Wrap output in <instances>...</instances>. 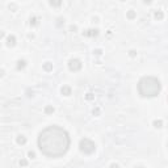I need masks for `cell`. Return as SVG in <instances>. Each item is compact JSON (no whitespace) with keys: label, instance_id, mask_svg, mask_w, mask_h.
Here are the masks:
<instances>
[{"label":"cell","instance_id":"6da1fadb","mask_svg":"<svg viewBox=\"0 0 168 168\" xmlns=\"http://www.w3.org/2000/svg\"><path fill=\"white\" fill-rule=\"evenodd\" d=\"M37 143L43 155L49 158H60L68 151L71 139L66 129L53 125L41 131Z\"/></svg>","mask_w":168,"mask_h":168},{"label":"cell","instance_id":"7a4b0ae2","mask_svg":"<svg viewBox=\"0 0 168 168\" xmlns=\"http://www.w3.org/2000/svg\"><path fill=\"white\" fill-rule=\"evenodd\" d=\"M162 91V83L155 76H143L138 82V92L142 97H156Z\"/></svg>","mask_w":168,"mask_h":168},{"label":"cell","instance_id":"3957f363","mask_svg":"<svg viewBox=\"0 0 168 168\" xmlns=\"http://www.w3.org/2000/svg\"><path fill=\"white\" fill-rule=\"evenodd\" d=\"M79 147H80V151L84 154H93L95 151H96V144L93 143V142L91 141V139H88V138H84L80 141V144H79Z\"/></svg>","mask_w":168,"mask_h":168},{"label":"cell","instance_id":"277c9868","mask_svg":"<svg viewBox=\"0 0 168 168\" xmlns=\"http://www.w3.org/2000/svg\"><path fill=\"white\" fill-rule=\"evenodd\" d=\"M68 68L71 71H79L82 68V62L79 59H71L68 62Z\"/></svg>","mask_w":168,"mask_h":168},{"label":"cell","instance_id":"5b68a950","mask_svg":"<svg viewBox=\"0 0 168 168\" xmlns=\"http://www.w3.org/2000/svg\"><path fill=\"white\" fill-rule=\"evenodd\" d=\"M15 43H16L15 36H9V37L7 38V45H8V46H15Z\"/></svg>","mask_w":168,"mask_h":168},{"label":"cell","instance_id":"8992f818","mask_svg":"<svg viewBox=\"0 0 168 168\" xmlns=\"http://www.w3.org/2000/svg\"><path fill=\"white\" fill-rule=\"evenodd\" d=\"M62 93L64 95V96H70V95H71V88L67 87V85L62 87Z\"/></svg>","mask_w":168,"mask_h":168},{"label":"cell","instance_id":"52a82bcc","mask_svg":"<svg viewBox=\"0 0 168 168\" xmlns=\"http://www.w3.org/2000/svg\"><path fill=\"white\" fill-rule=\"evenodd\" d=\"M25 142H26V138H25L24 135H18L17 137V143L18 144H24Z\"/></svg>","mask_w":168,"mask_h":168},{"label":"cell","instance_id":"ba28073f","mask_svg":"<svg viewBox=\"0 0 168 168\" xmlns=\"http://www.w3.org/2000/svg\"><path fill=\"white\" fill-rule=\"evenodd\" d=\"M17 63H18V64H17V68H18V70L24 68V67L26 66V62H25V60H18Z\"/></svg>","mask_w":168,"mask_h":168},{"label":"cell","instance_id":"9c48e42d","mask_svg":"<svg viewBox=\"0 0 168 168\" xmlns=\"http://www.w3.org/2000/svg\"><path fill=\"white\" fill-rule=\"evenodd\" d=\"M155 18H159V20L163 18V13H162V12H156L155 13Z\"/></svg>","mask_w":168,"mask_h":168},{"label":"cell","instance_id":"30bf717a","mask_svg":"<svg viewBox=\"0 0 168 168\" xmlns=\"http://www.w3.org/2000/svg\"><path fill=\"white\" fill-rule=\"evenodd\" d=\"M154 125H155V127H162L163 122H162V121H155V122H154Z\"/></svg>","mask_w":168,"mask_h":168},{"label":"cell","instance_id":"8fae6325","mask_svg":"<svg viewBox=\"0 0 168 168\" xmlns=\"http://www.w3.org/2000/svg\"><path fill=\"white\" fill-rule=\"evenodd\" d=\"M54 112V108H51V106H47L46 108V113H53Z\"/></svg>","mask_w":168,"mask_h":168},{"label":"cell","instance_id":"7c38bea8","mask_svg":"<svg viewBox=\"0 0 168 168\" xmlns=\"http://www.w3.org/2000/svg\"><path fill=\"white\" fill-rule=\"evenodd\" d=\"M20 166L25 167V166H26V160H20Z\"/></svg>","mask_w":168,"mask_h":168},{"label":"cell","instance_id":"4fadbf2b","mask_svg":"<svg viewBox=\"0 0 168 168\" xmlns=\"http://www.w3.org/2000/svg\"><path fill=\"white\" fill-rule=\"evenodd\" d=\"M134 16H135V15H134V12H133V11H130V12H129V17H130V18H133Z\"/></svg>","mask_w":168,"mask_h":168},{"label":"cell","instance_id":"5bb4252c","mask_svg":"<svg viewBox=\"0 0 168 168\" xmlns=\"http://www.w3.org/2000/svg\"><path fill=\"white\" fill-rule=\"evenodd\" d=\"M28 155H29V158H32V159L34 158V152H32V151H30V152L28 154Z\"/></svg>","mask_w":168,"mask_h":168},{"label":"cell","instance_id":"9a60e30c","mask_svg":"<svg viewBox=\"0 0 168 168\" xmlns=\"http://www.w3.org/2000/svg\"><path fill=\"white\" fill-rule=\"evenodd\" d=\"M30 24L36 25V18H34V17H33V18H30Z\"/></svg>","mask_w":168,"mask_h":168},{"label":"cell","instance_id":"2e32d148","mask_svg":"<svg viewBox=\"0 0 168 168\" xmlns=\"http://www.w3.org/2000/svg\"><path fill=\"white\" fill-rule=\"evenodd\" d=\"M45 68H46V70H51V66H50V64H45Z\"/></svg>","mask_w":168,"mask_h":168},{"label":"cell","instance_id":"e0dca14e","mask_svg":"<svg viewBox=\"0 0 168 168\" xmlns=\"http://www.w3.org/2000/svg\"><path fill=\"white\" fill-rule=\"evenodd\" d=\"M110 168H118V166H117V164H112Z\"/></svg>","mask_w":168,"mask_h":168},{"label":"cell","instance_id":"ac0fdd59","mask_svg":"<svg viewBox=\"0 0 168 168\" xmlns=\"http://www.w3.org/2000/svg\"><path fill=\"white\" fill-rule=\"evenodd\" d=\"M137 168H143V167H137Z\"/></svg>","mask_w":168,"mask_h":168}]
</instances>
